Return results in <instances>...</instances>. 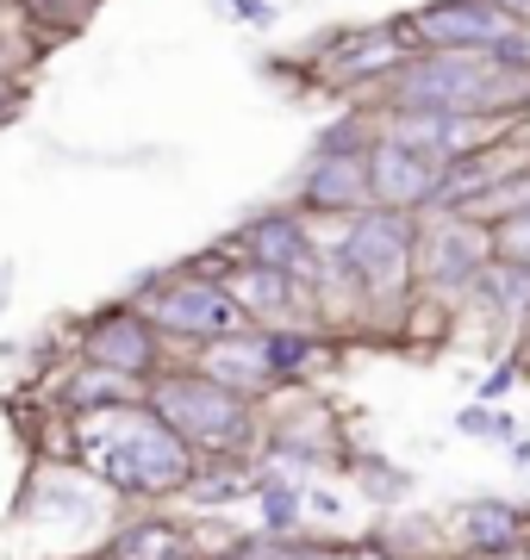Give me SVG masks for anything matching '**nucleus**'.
I'll return each instance as SVG.
<instances>
[{
  "instance_id": "obj_17",
  "label": "nucleus",
  "mask_w": 530,
  "mask_h": 560,
  "mask_svg": "<svg viewBox=\"0 0 530 560\" xmlns=\"http://www.w3.org/2000/svg\"><path fill=\"white\" fill-rule=\"evenodd\" d=\"M368 541L393 560H449L443 517H430V511H381L368 523Z\"/></svg>"
},
{
  "instance_id": "obj_3",
  "label": "nucleus",
  "mask_w": 530,
  "mask_h": 560,
  "mask_svg": "<svg viewBox=\"0 0 530 560\" xmlns=\"http://www.w3.org/2000/svg\"><path fill=\"white\" fill-rule=\"evenodd\" d=\"M143 405L194 448V455H231L256 460V405L224 393L219 381H206L187 355H169L150 381H143Z\"/></svg>"
},
{
  "instance_id": "obj_9",
  "label": "nucleus",
  "mask_w": 530,
  "mask_h": 560,
  "mask_svg": "<svg viewBox=\"0 0 530 560\" xmlns=\"http://www.w3.org/2000/svg\"><path fill=\"white\" fill-rule=\"evenodd\" d=\"M400 25H406L412 50H487L493 57L530 20H511L499 0H425L400 13Z\"/></svg>"
},
{
  "instance_id": "obj_4",
  "label": "nucleus",
  "mask_w": 530,
  "mask_h": 560,
  "mask_svg": "<svg viewBox=\"0 0 530 560\" xmlns=\"http://www.w3.org/2000/svg\"><path fill=\"white\" fill-rule=\"evenodd\" d=\"M349 423L337 418V405L319 399L312 386H281L256 405V460L287 467V474H344L349 460Z\"/></svg>"
},
{
  "instance_id": "obj_1",
  "label": "nucleus",
  "mask_w": 530,
  "mask_h": 560,
  "mask_svg": "<svg viewBox=\"0 0 530 560\" xmlns=\"http://www.w3.org/2000/svg\"><path fill=\"white\" fill-rule=\"evenodd\" d=\"M62 430V460H76L88 480L131 504H169L182 499L194 480V448L169 430L150 405L125 399V405H101V411H76L57 418Z\"/></svg>"
},
{
  "instance_id": "obj_11",
  "label": "nucleus",
  "mask_w": 530,
  "mask_h": 560,
  "mask_svg": "<svg viewBox=\"0 0 530 560\" xmlns=\"http://www.w3.org/2000/svg\"><path fill=\"white\" fill-rule=\"evenodd\" d=\"M437 187H443V156L412 150V143L388 138V131L375 138V150H368V206L425 219L430 200H437Z\"/></svg>"
},
{
  "instance_id": "obj_27",
  "label": "nucleus",
  "mask_w": 530,
  "mask_h": 560,
  "mask_svg": "<svg viewBox=\"0 0 530 560\" xmlns=\"http://www.w3.org/2000/svg\"><path fill=\"white\" fill-rule=\"evenodd\" d=\"M511 467H530V436H525V430L511 436Z\"/></svg>"
},
{
  "instance_id": "obj_25",
  "label": "nucleus",
  "mask_w": 530,
  "mask_h": 560,
  "mask_svg": "<svg viewBox=\"0 0 530 560\" xmlns=\"http://www.w3.org/2000/svg\"><path fill=\"white\" fill-rule=\"evenodd\" d=\"M219 7L238 25H256V32H268V25L281 20V7H275V0H219Z\"/></svg>"
},
{
  "instance_id": "obj_12",
  "label": "nucleus",
  "mask_w": 530,
  "mask_h": 560,
  "mask_svg": "<svg viewBox=\"0 0 530 560\" xmlns=\"http://www.w3.org/2000/svg\"><path fill=\"white\" fill-rule=\"evenodd\" d=\"M187 361L200 368L206 381H219L224 393H238V399H250V405H263L268 393H281V386H275V368H268L263 324H238V330H224V337L187 349Z\"/></svg>"
},
{
  "instance_id": "obj_14",
  "label": "nucleus",
  "mask_w": 530,
  "mask_h": 560,
  "mask_svg": "<svg viewBox=\"0 0 530 560\" xmlns=\"http://www.w3.org/2000/svg\"><path fill=\"white\" fill-rule=\"evenodd\" d=\"M449 555H506L530 541V504L525 499H469L443 511Z\"/></svg>"
},
{
  "instance_id": "obj_16",
  "label": "nucleus",
  "mask_w": 530,
  "mask_h": 560,
  "mask_svg": "<svg viewBox=\"0 0 530 560\" xmlns=\"http://www.w3.org/2000/svg\"><path fill=\"white\" fill-rule=\"evenodd\" d=\"M250 504H256V536H300L307 529V480L256 460L250 467Z\"/></svg>"
},
{
  "instance_id": "obj_13",
  "label": "nucleus",
  "mask_w": 530,
  "mask_h": 560,
  "mask_svg": "<svg viewBox=\"0 0 530 560\" xmlns=\"http://www.w3.org/2000/svg\"><path fill=\"white\" fill-rule=\"evenodd\" d=\"M293 212L331 224L368 212V156H307V168L293 175Z\"/></svg>"
},
{
  "instance_id": "obj_28",
  "label": "nucleus",
  "mask_w": 530,
  "mask_h": 560,
  "mask_svg": "<svg viewBox=\"0 0 530 560\" xmlns=\"http://www.w3.org/2000/svg\"><path fill=\"white\" fill-rule=\"evenodd\" d=\"M349 560H393V555H381V548H375L368 536H356V555H349Z\"/></svg>"
},
{
  "instance_id": "obj_29",
  "label": "nucleus",
  "mask_w": 530,
  "mask_h": 560,
  "mask_svg": "<svg viewBox=\"0 0 530 560\" xmlns=\"http://www.w3.org/2000/svg\"><path fill=\"white\" fill-rule=\"evenodd\" d=\"M449 560H525V548H506V555H449Z\"/></svg>"
},
{
  "instance_id": "obj_21",
  "label": "nucleus",
  "mask_w": 530,
  "mask_h": 560,
  "mask_svg": "<svg viewBox=\"0 0 530 560\" xmlns=\"http://www.w3.org/2000/svg\"><path fill=\"white\" fill-rule=\"evenodd\" d=\"M344 474L356 480V492H362L375 511H393V504H406V492H412V474L393 467V460H381V455H356V448H349Z\"/></svg>"
},
{
  "instance_id": "obj_31",
  "label": "nucleus",
  "mask_w": 530,
  "mask_h": 560,
  "mask_svg": "<svg viewBox=\"0 0 530 560\" xmlns=\"http://www.w3.org/2000/svg\"><path fill=\"white\" fill-rule=\"evenodd\" d=\"M525 560H530V541H525Z\"/></svg>"
},
{
  "instance_id": "obj_8",
  "label": "nucleus",
  "mask_w": 530,
  "mask_h": 560,
  "mask_svg": "<svg viewBox=\"0 0 530 560\" xmlns=\"http://www.w3.org/2000/svg\"><path fill=\"white\" fill-rule=\"evenodd\" d=\"M169 355H175V349L150 330V318H143L131 300H113V305H101V312H88V318L76 324V361L106 368V374H119V381H131V386H143Z\"/></svg>"
},
{
  "instance_id": "obj_7",
  "label": "nucleus",
  "mask_w": 530,
  "mask_h": 560,
  "mask_svg": "<svg viewBox=\"0 0 530 560\" xmlns=\"http://www.w3.org/2000/svg\"><path fill=\"white\" fill-rule=\"evenodd\" d=\"M487 261H493L487 224L462 219V212L418 219V293H430L443 305H462L469 287L487 275Z\"/></svg>"
},
{
  "instance_id": "obj_26",
  "label": "nucleus",
  "mask_w": 530,
  "mask_h": 560,
  "mask_svg": "<svg viewBox=\"0 0 530 560\" xmlns=\"http://www.w3.org/2000/svg\"><path fill=\"white\" fill-rule=\"evenodd\" d=\"M518 381H525V368H518V361H499V368H493V374H487V381H481V405H493V399H506V393H511V386H518Z\"/></svg>"
},
{
  "instance_id": "obj_22",
  "label": "nucleus",
  "mask_w": 530,
  "mask_h": 560,
  "mask_svg": "<svg viewBox=\"0 0 530 560\" xmlns=\"http://www.w3.org/2000/svg\"><path fill=\"white\" fill-rule=\"evenodd\" d=\"M456 430H462V436H487V442H511V436H518V418L474 399L469 411H456Z\"/></svg>"
},
{
  "instance_id": "obj_18",
  "label": "nucleus",
  "mask_w": 530,
  "mask_h": 560,
  "mask_svg": "<svg viewBox=\"0 0 530 560\" xmlns=\"http://www.w3.org/2000/svg\"><path fill=\"white\" fill-rule=\"evenodd\" d=\"M143 386L119 381V374H106V368H88V361H69V374L50 386V411L57 418H76V411H101V405H125L138 399Z\"/></svg>"
},
{
  "instance_id": "obj_6",
  "label": "nucleus",
  "mask_w": 530,
  "mask_h": 560,
  "mask_svg": "<svg viewBox=\"0 0 530 560\" xmlns=\"http://www.w3.org/2000/svg\"><path fill=\"white\" fill-rule=\"evenodd\" d=\"M307 57V75L312 88H331V94H375L381 81L412 57V38L400 20H381V25H337L325 38L300 50Z\"/></svg>"
},
{
  "instance_id": "obj_5",
  "label": "nucleus",
  "mask_w": 530,
  "mask_h": 560,
  "mask_svg": "<svg viewBox=\"0 0 530 560\" xmlns=\"http://www.w3.org/2000/svg\"><path fill=\"white\" fill-rule=\"evenodd\" d=\"M125 300L150 318V330H157L169 349H200V342H212V337H224V330H238V324H244V318H238V305H231V293H224L219 280L194 275L187 261L138 275Z\"/></svg>"
},
{
  "instance_id": "obj_20",
  "label": "nucleus",
  "mask_w": 530,
  "mask_h": 560,
  "mask_svg": "<svg viewBox=\"0 0 530 560\" xmlns=\"http://www.w3.org/2000/svg\"><path fill=\"white\" fill-rule=\"evenodd\" d=\"M375 138H381L375 106H349V113H337L331 125H319V131H312V156H368V150H375Z\"/></svg>"
},
{
  "instance_id": "obj_10",
  "label": "nucleus",
  "mask_w": 530,
  "mask_h": 560,
  "mask_svg": "<svg viewBox=\"0 0 530 560\" xmlns=\"http://www.w3.org/2000/svg\"><path fill=\"white\" fill-rule=\"evenodd\" d=\"M224 243H231L244 261H256V268H275V275L300 280V287H312V275H319V256H325V243H319L312 219H307V212H293V206L250 212V219L238 224Z\"/></svg>"
},
{
  "instance_id": "obj_15",
  "label": "nucleus",
  "mask_w": 530,
  "mask_h": 560,
  "mask_svg": "<svg viewBox=\"0 0 530 560\" xmlns=\"http://www.w3.org/2000/svg\"><path fill=\"white\" fill-rule=\"evenodd\" d=\"M101 560H206L200 536L187 517H169V511H138V517H119L101 541Z\"/></svg>"
},
{
  "instance_id": "obj_30",
  "label": "nucleus",
  "mask_w": 530,
  "mask_h": 560,
  "mask_svg": "<svg viewBox=\"0 0 530 560\" xmlns=\"http://www.w3.org/2000/svg\"><path fill=\"white\" fill-rule=\"evenodd\" d=\"M499 7H506L511 20H530V0H499Z\"/></svg>"
},
{
  "instance_id": "obj_23",
  "label": "nucleus",
  "mask_w": 530,
  "mask_h": 560,
  "mask_svg": "<svg viewBox=\"0 0 530 560\" xmlns=\"http://www.w3.org/2000/svg\"><path fill=\"white\" fill-rule=\"evenodd\" d=\"M487 237H493V261H518V268H530V212L525 219L493 224Z\"/></svg>"
},
{
  "instance_id": "obj_24",
  "label": "nucleus",
  "mask_w": 530,
  "mask_h": 560,
  "mask_svg": "<svg viewBox=\"0 0 530 560\" xmlns=\"http://www.w3.org/2000/svg\"><path fill=\"white\" fill-rule=\"evenodd\" d=\"M25 106H32V81H25V75H0V131H7V125H20Z\"/></svg>"
},
{
  "instance_id": "obj_19",
  "label": "nucleus",
  "mask_w": 530,
  "mask_h": 560,
  "mask_svg": "<svg viewBox=\"0 0 530 560\" xmlns=\"http://www.w3.org/2000/svg\"><path fill=\"white\" fill-rule=\"evenodd\" d=\"M530 212V156L518 162V168H506V175L493 180V187H481L469 206H462V219H474V224H506V219H525Z\"/></svg>"
},
{
  "instance_id": "obj_2",
  "label": "nucleus",
  "mask_w": 530,
  "mask_h": 560,
  "mask_svg": "<svg viewBox=\"0 0 530 560\" xmlns=\"http://www.w3.org/2000/svg\"><path fill=\"white\" fill-rule=\"evenodd\" d=\"M331 256L344 261V275L356 280L368 312L362 337L375 342H400V318L406 300L418 293V219L412 212H381L368 206L349 224H337V237L325 243Z\"/></svg>"
}]
</instances>
